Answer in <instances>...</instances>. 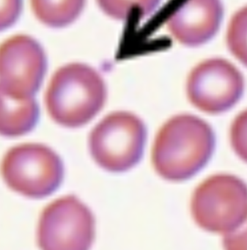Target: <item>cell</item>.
<instances>
[{
    "label": "cell",
    "mask_w": 247,
    "mask_h": 250,
    "mask_svg": "<svg viewBox=\"0 0 247 250\" xmlns=\"http://www.w3.org/2000/svg\"><path fill=\"white\" fill-rule=\"evenodd\" d=\"M104 82L93 68L82 63L65 65L56 71L45 96L51 118L68 128L82 126L103 108Z\"/></svg>",
    "instance_id": "2"
},
{
    "label": "cell",
    "mask_w": 247,
    "mask_h": 250,
    "mask_svg": "<svg viewBox=\"0 0 247 250\" xmlns=\"http://www.w3.org/2000/svg\"><path fill=\"white\" fill-rule=\"evenodd\" d=\"M20 7L21 0H2L1 25L2 29L11 25L17 20Z\"/></svg>",
    "instance_id": "16"
},
{
    "label": "cell",
    "mask_w": 247,
    "mask_h": 250,
    "mask_svg": "<svg viewBox=\"0 0 247 250\" xmlns=\"http://www.w3.org/2000/svg\"><path fill=\"white\" fill-rule=\"evenodd\" d=\"M191 208L200 228L209 232L228 233L247 218V185L234 175H213L196 188Z\"/></svg>",
    "instance_id": "4"
},
{
    "label": "cell",
    "mask_w": 247,
    "mask_h": 250,
    "mask_svg": "<svg viewBox=\"0 0 247 250\" xmlns=\"http://www.w3.org/2000/svg\"><path fill=\"white\" fill-rule=\"evenodd\" d=\"M94 238V216L74 195L55 200L42 212L38 243L43 250H88Z\"/></svg>",
    "instance_id": "6"
},
{
    "label": "cell",
    "mask_w": 247,
    "mask_h": 250,
    "mask_svg": "<svg viewBox=\"0 0 247 250\" xmlns=\"http://www.w3.org/2000/svg\"><path fill=\"white\" fill-rule=\"evenodd\" d=\"M8 187L26 197L43 198L53 194L64 177L60 156L47 146L23 144L11 148L2 162Z\"/></svg>",
    "instance_id": "5"
},
{
    "label": "cell",
    "mask_w": 247,
    "mask_h": 250,
    "mask_svg": "<svg viewBox=\"0 0 247 250\" xmlns=\"http://www.w3.org/2000/svg\"><path fill=\"white\" fill-rule=\"evenodd\" d=\"M230 140L236 154L247 162V109L239 114L233 121Z\"/></svg>",
    "instance_id": "14"
},
{
    "label": "cell",
    "mask_w": 247,
    "mask_h": 250,
    "mask_svg": "<svg viewBox=\"0 0 247 250\" xmlns=\"http://www.w3.org/2000/svg\"><path fill=\"white\" fill-rule=\"evenodd\" d=\"M46 71L41 46L27 36L8 39L1 46V95L11 99L33 97Z\"/></svg>",
    "instance_id": "7"
},
{
    "label": "cell",
    "mask_w": 247,
    "mask_h": 250,
    "mask_svg": "<svg viewBox=\"0 0 247 250\" xmlns=\"http://www.w3.org/2000/svg\"><path fill=\"white\" fill-rule=\"evenodd\" d=\"M223 244L227 250H247V216L236 229L225 234Z\"/></svg>",
    "instance_id": "15"
},
{
    "label": "cell",
    "mask_w": 247,
    "mask_h": 250,
    "mask_svg": "<svg viewBox=\"0 0 247 250\" xmlns=\"http://www.w3.org/2000/svg\"><path fill=\"white\" fill-rule=\"evenodd\" d=\"M226 40L230 52L247 66V6L232 17Z\"/></svg>",
    "instance_id": "13"
},
{
    "label": "cell",
    "mask_w": 247,
    "mask_h": 250,
    "mask_svg": "<svg viewBox=\"0 0 247 250\" xmlns=\"http://www.w3.org/2000/svg\"><path fill=\"white\" fill-rule=\"evenodd\" d=\"M40 109L34 98L11 99L1 95V134L5 137L24 135L34 128Z\"/></svg>",
    "instance_id": "10"
},
{
    "label": "cell",
    "mask_w": 247,
    "mask_h": 250,
    "mask_svg": "<svg viewBox=\"0 0 247 250\" xmlns=\"http://www.w3.org/2000/svg\"><path fill=\"white\" fill-rule=\"evenodd\" d=\"M214 147V133L206 121L194 115H177L156 135L152 162L165 179L185 181L207 165Z\"/></svg>",
    "instance_id": "1"
},
{
    "label": "cell",
    "mask_w": 247,
    "mask_h": 250,
    "mask_svg": "<svg viewBox=\"0 0 247 250\" xmlns=\"http://www.w3.org/2000/svg\"><path fill=\"white\" fill-rule=\"evenodd\" d=\"M85 0H31L36 17L51 27H63L74 22L82 11Z\"/></svg>",
    "instance_id": "11"
},
{
    "label": "cell",
    "mask_w": 247,
    "mask_h": 250,
    "mask_svg": "<svg viewBox=\"0 0 247 250\" xmlns=\"http://www.w3.org/2000/svg\"><path fill=\"white\" fill-rule=\"evenodd\" d=\"M146 139L145 125L138 117L128 112H113L92 131L90 153L101 167L125 172L141 160Z\"/></svg>",
    "instance_id": "3"
},
{
    "label": "cell",
    "mask_w": 247,
    "mask_h": 250,
    "mask_svg": "<svg viewBox=\"0 0 247 250\" xmlns=\"http://www.w3.org/2000/svg\"><path fill=\"white\" fill-rule=\"evenodd\" d=\"M222 14L220 0H187L171 15L166 24L180 43L200 46L216 34Z\"/></svg>",
    "instance_id": "9"
},
{
    "label": "cell",
    "mask_w": 247,
    "mask_h": 250,
    "mask_svg": "<svg viewBox=\"0 0 247 250\" xmlns=\"http://www.w3.org/2000/svg\"><path fill=\"white\" fill-rule=\"evenodd\" d=\"M243 76L230 62L211 59L193 69L187 82L191 103L203 112L219 114L231 109L242 96Z\"/></svg>",
    "instance_id": "8"
},
{
    "label": "cell",
    "mask_w": 247,
    "mask_h": 250,
    "mask_svg": "<svg viewBox=\"0 0 247 250\" xmlns=\"http://www.w3.org/2000/svg\"><path fill=\"white\" fill-rule=\"evenodd\" d=\"M101 9L109 17L125 20L133 10H138L142 16L151 14L160 3L161 0H97Z\"/></svg>",
    "instance_id": "12"
}]
</instances>
